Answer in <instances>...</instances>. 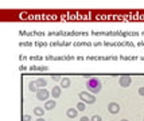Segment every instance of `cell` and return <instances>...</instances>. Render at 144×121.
Listing matches in <instances>:
<instances>
[{
    "instance_id": "9a60e30c",
    "label": "cell",
    "mask_w": 144,
    "mask_h": 121,
    "mask_svg": "<svg viewBox=\"0 0 144 121\" xmlns=\"http://www.w3.org/2000/svg\"><path fill=\"white\" fill-rule=\"evenodd\" d=\"M23 121H31V116L30 114H24L23 116Z\"/></svg>"
},
{
    "instance_id": "3957f363",
    "label": "cell",
    "mask_w": 144,
    "mask_h": 121,
    "mask_svg": "<svg viewBox=\"0 0 144 121\" xmlns=\"http://www.w3.org/2000/svg\"><path fill=\"white\" fill-rule=\"evenodd\" d=\"M49 96H50V93H49V90L47 89H39L38 92H36V100H39V101H47L49 100Z\"/></svg>"
},
{
    "instance_id": "52a82bcc",
    "label": "cell",
    "mask_w": 144,
    "mask_h": 121,
    "mask_svg": "<svg viewBox=\"0 0 144 121\" xmlns=\"http://www.w3.org/2000/svg\"><path fill=\"white\" fill-rule=\"evenodd\" d=\"M61 93H62V89H61V86H54L53 87V90H51V96H53V98H58V97H61Z\"/></svg>"
},
{
    "instance_id": "5bb4252c",
    "label": "cell",
    "mask_w": 144,
    "mask_h": 121,
    "mask_svg": "<svg viewBox=\"0 0 144 121\" xmlns=\"http://www.w3.org/2000/svg\"><path fill=\"white\" fill-rule=\"evenodd\" d=\"M90 121H102V118H101V116L98 114H94L92 118H90Z\"/></svg>"
},
{
    "instance_id": "30bf717a",
    "label": "cell",
    "mask_w": 144,
    "mask_h": 121,
    "mask_svg": "<svg viewBox=\"0 0 144 121\" xmlns=\"http://www.w3.org/2000/svg\"><path fill=\"white\" fill-rule=\"evenodd\" d=\"M69 86H70V80H69V78H62V80H61V87H69Z\"/></svg>"
},
{
    "instance_id": "2e32d148",
    "label": "cell",
    "mask_w": 144,
    "mask_h": 121,
    "mask_svg": "<svg viewBox=\"0 0 144 121\" xmlns=\"http://www.w3.org/2000/svg\"><path fill=\"white\" fill-rule=\"evenodd\" d=\"M79 121H90V118L86 117V116H84V117H81V120H79Z\"/></svg>"
},
{
    "instance_id": "8992f818",
    "label": "cell",
    "mask_w": 144,
    "mask_h": 121,
    "mask_svg": "<svg viewBox=\"0 0 144 121\" xmlns=\"http://www.w3.org/2000/svg\"><path fill=\"white\" fill-rule=\"evenodd\" d=\"M55 106H57L55 100H47V101L45 102V110H51V109H54Z\"/></svg>"
},
{
    "instance_id": "4fadbf2b",
    "label": "cell",
    "mask_w": 144,
    "mask_h": 121,
    "mask_svg": "<svg viewBox=\"0 0 144 121\" xmlns=\"http://www.w3.org/2000/svg\"><path fill=\"white\" fill-rule=\"evenodd\" d=\"M76 108H77L78 112H84V110L86 109V104L81 101V102H78V104H77V106H76Z\"/></svg>"
},
{
    "instance_id": "6da1fadb",
    "label": "cell",
    "mask_w": 144,
    "mask_h": 121,
    "mask_svg": "<svg viewBox=\"0 0 144 121\" xmlns=\"http://www.w3.org/2000/svg\"><path fill=\"white\" fill-rule=\"evenodd\" d=\"M101 87H102V85H101V81L98 80V78H89L88 82H86V89L92 93V94H96V93H100L101 92Z\"/></svg>"
},
{
    "instance_id": "7c38bea8",
    "label": "cell",
    "mask_w": 144,
    "mask_h": 121,
    "mask_svg": "<svg viewBox=\"0 0 144 121\" xmlns=\"http://www.w3.org/2000/svg\"><path fill=\"white\" fill-rule=\"evenodd\" d=\"M34 113L38 116V117H42V116L45 114V110H43V108H40V106H36L35 109H34Z\"/></svg>"
},
{
    "instance_id": "e0dca14e",
    "label": "cell",
    "mask_w": 144,
    "mask_h": 121,
    "mask_svg": "<svg viewBox=\"0 0 144 121\" xmlns=\"http://www.w3.org/2000/svg\"><path fill=\"white\" fill-rule=\"evenodd\" d=\"M139 93H140V94H141V96H144V87H141V89H140V90H139Z\"/></svg>"
},
{
    "instance_id": "8fae6325",
    "label": "cell",
    "mask_w": 144,
    "mask_h": 121,
    "mask_svg": "<svg viewBox=\"0 0 144 121\" xmlns=\"http://www.w3.org/2000/svg\"><path fill=\"white\" fill-rule=\"evenodd\" d=\"M28 89L31 92H38L39 90V86H38V83H36V82H30L28 83Z\"/></svg>"
},
{
    "instance_id": "7a4b0ae2",
    "label": "cell",
    "mask_w": 144,
    "mask_h": 121,
    "mask_svg": "<svg viewBox=\"0 0 144 121\" xmlns=\"http://www.w3.org/2000/svg\"><path fill=\"white\" fill-rule=\"evenodd\" d=\"M78 97H79V100H81L82 102H85V104H94V101H96L94 94L89 93V92H81Z\"/></svg>"
},
{
    "instance_id": "ba28073f",
    "label": "cell",
    "mask_w": 144,
    "mask_h": 121,
    "mask_svg": "<svg viewBox=\"0 0 144 121\" xmlns=\"http://www.w3.org/2000/svg\"><path fill=\"white\" fill-rule=\"evenodd\" d=\"M131 82H132V80H131L129 77H121V78H120V85H121L122 87L129 86V85H131Z\"/></svg>"
},
{
    "instance_id": "d6986e66",
    "label": "cell",
    "mask_w": 144,
    "mask_h": 121,
    "mask_svg": "<svg viewBox=\"0 0 144 121\" xmlns=\"http://www.w3.org/2000/svg\"><path fill=\"white\" fill-rule=\"evenodd\" d=\"M121 121H128V120H121Z\"/></svg>"
},
{
    "instance_id": "5b68a950",
    "label": "cell",
    "mask_w": 144,
    "mask_h": 121,
    "mask_svg": "<svg viewBox=\"0 0 144 121\" xmlns=\"http://www.w3.org/2000/svg\"><path fill=\"white\" fill-rule=\"evenodd\" d=\"M66 116H67L69 118H76L77 116H78L77 108H70V109H67V110H66Z\"/></svg>"
},
{
    "instance_id": "ac0fdd59",
    "label": "cell",
    "mask_w": 144,
    "mask_h": 121,
    "mask_svg": "<svg viewBox=\"0 0 144 121\" xmlns=\"http://www.w3.org/2000/svg\"><path fill=\"white\" fill-rule=\"evenodd\" d=\"M36 121H46V120H45V118H42V117H39V118L36 120Z\"/></svg>"
},
{
    "instance_id": "277c9868",
    "label": "cell",
    "mask_w": 144,
    "mask_h": 121,
    "mask_svg": "<svg viewBox=\"0 0 144 121\" xmlns=\"http://www.w3.org/2000/svg\"><path fill=\"white\" fill-rule=\"evenodd\" d=\"M108 110H109V113H112V114H116V113L120 110L119 104H116V102H110V104L108 105Z\"/></svg>"
},
{
    "instance_id": "9c48e42d",
    "label": "cell",
    "mask_w": 144,
    "mask_h": 121,
    "mask_svg": "<svg viewBox=\"0 0 144 121\" xmlns=\"http://www.w3.org/2000/svg\"><path fill=\"white\" fill-rule=\"evenodd\" d=\"M36 83H38V86H39V89H43L46 85H47V81L45 80V78H38V80L35 81Z\"/></svg>"
}]
</instances>
